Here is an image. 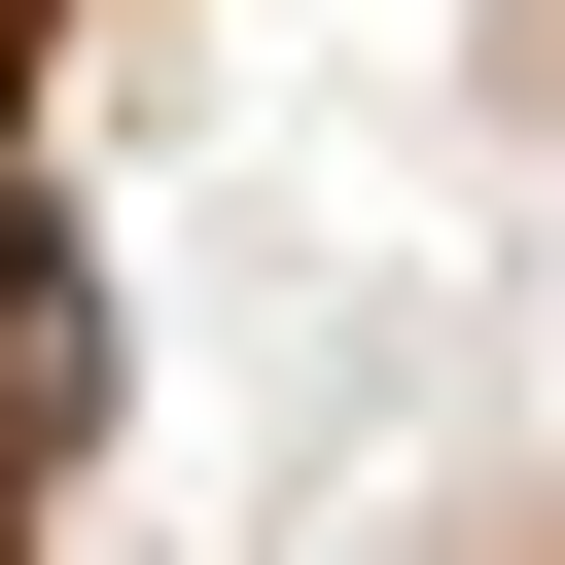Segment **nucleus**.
<instances>
[{
  "label": "nucleus",
  "mask_w": 565,
  "mask_h": 565,
  "mask_svg": "<svg viewBox=\"0 0 565 565\" xmlns=\"http://www.w3.org/2000/svg\"><path fill=\"white\" fill-rule=\"evenodd\" d=\"M71 71H106V0H0V565H71V424H106V318H71Z\"/></svg>",
  "instance_id": "nucleus-1"
},
{
  "label": "nucleus",
  "mask_w": 565,
  "mask_h": 565,
  "mask_svg": "<svg viewBox=\"0 0 565 565\" xmlns=\"http://www.w3.org/2000/svg\"><path fill=\"white\" fill-rule=\"evenodd\" d=\"M353 565H565V424H530V459H459V494H388Z\"/></svg>",
  "instance_id": "nucleus-2"
}]
</instances>
